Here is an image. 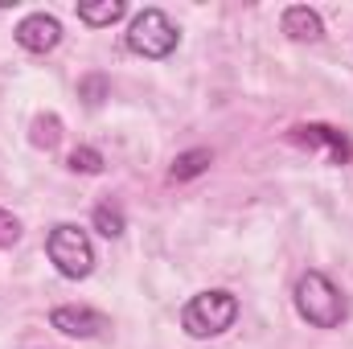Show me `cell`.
<instances>
[{
    "label": "cell",
    "mask_w": 353,
    "mask_h": 349,
    "mask_svg": "<svg viewBox=\"0 0 353 349\" xmlns=\"http://www.w3.org/2000/svg\"><path fill=\"white\" fill-rule=\"evenodd\" d=\"M288 140L300 144V148H325L333 165H350V157H353L350 136L341 128H329V123H300V128L288 132Z\"/></svg>",
    "instance_id": "cell-5"
},
{
    "label": "cell",
    "mask_w": 353,
    "mask_h": 349,
    "mask_svg": "<svg viewBox=\"0 0 353 349\" xmlns=\"http://www.w3.org/2000/svg\"><path fill=\"white\" fill-rule=\"evenodd\" d=\"M283 33L292 37V41H321L325 37V21H321V12L316 8H308V4H292V8H283Z\"/></svg>",
    "instance_id": "cell-8"
},
{
    "label": "cell",
    "mask_w": 353,
    "mask_h": 349,
    "mask_svg": "<svg viewBox=\"0 0 353 349\" xmlns=\"http://www.w3.org/2000/svg\"><path fill=\"white\" fill-rule=\"evenodd\" d=\"M21 243V222L8 214V210H0V251H8V247H17Z\"/></svg>",
    "instance_id": "cell-15"
},
{
    "label": "cell",
    "mask_w": 353,
    "mask_h": 349,
    "mask_svg": "<svg viewBox=\"0 0 353 349\" xmlns=\"http://www.w3.org/2000/svg\"><path fill=\"white\" fill-rule=\"evenodd\" d=\"M50 325H54L62 337L90 341V337H99V333L107 329V317H103V312H94V308H87V304H62V308H54V312H50Z\"/></svg>",
    "instance_id": "cell-7"
},
{
    "label": "cell",
    "mask_w": 353,
    "mask_h": 349,
    "mask_svg": "<svg viewBox=\"0 0 353 349\" xmlns=\"http://www.w3.org/2000/svg\"><path fill=\"white\" fill-rule=\"evenodd\" d=\"M29 140H33L37 148H46V152H50V148H58V144H62V119H58L54 111L37 115V119H33V128H29Z\"/></svg>",
    "instance_id": "cell-11"
},
{
    "label": "cell",
    "mask_w": 353,
    "mask_h": 349,
    "mask_svg": "<svg viewBox=\"0 0 353 349\" xmlns=\"http://www.w3.org/2000/svg\"><path fill=\"white\" fill-rule=\"evenodd\" d=\"M239 321V296L226 292V288H210V292H197L185 308H181V329L197 341L205 337H222L226 329H234Z\"/></svg>",
    "instance_id": "cell-2"
},
{
    "label": "cell",
    "mask_w": 353,
    "mask_h": 349,
    "mask_svg": "<svg viewBox=\"0 0 353 349\" xmlns=\"http://www.w3.org/2000/svg\"><path fill=\"white\" fill-rule=\"evenodd\" d=\"M46 255L58 267L62 279H87L94 271V243L83 226L74 222H58L50 235H46Z\"/></svg>",
    "instance_id": "cell-3"
},
{
    "label": "cell",
    "mask_w": 353,
    "mask_h": 349,
    "mask_svg": "<svg viewBox=\"0 0 353 349\" xmlns=\"http://www.w3.org/2000/svg\"><path fill=\"white\" fill-rule=\"evenodd\" d=\"M128 12V4L123 0H99V4H79V21L90 25V29H107V25H115L119 17Z\"/></svg>",
    "instance_id": "cell-9"
},
{
    "label": "cell",
    "mask_w": 353,
    "mask_h": 349,
    "mask_svg": "<svg viewBox=\"0 0 353 349\" xmlns=\"http://www.w3.org/2000/svg\"><path fill=\"white\" fill-rule=\"evenodd\" d=\"M296 312L300 321H308L312 329H341V321L350 317V304L341 296V288L325 275V271H304L296 279Z\"/></svg>",
    "instance_id": "cell-1"
},
{
    "label": "cell",
    "mask_w": 353,
    "mask_h": 349,
    "mask_svg": "<svg viewBox=\"0 0 353 349\" xmlns=\"http://www.w3.org/2000/svg\"><path fill=\"white\" fill-rule=\"evenodd\" d=\"M176 41H181V33H176V25L161 12V8L136 12V21H132V29H128V50L140 54V58H148V62L169 58L176 50Z\"/></svg>",
    "instance_id": "cell-4"
},
{
    "label": "cell",
    "mask_w": 353,
    "mask_h": 349,
    "mask_svg": "<svg viewBox=\"0 0 353 349\" xmlns=\"http://www.w3.org/2000/svg\"><path fill=\"white\" fill-rule=\"evenodd\" d=\"M66 165H70V173H87V177H94V173H103V152L99 148H74L70 157H66Z\"/></svg>",
    "instance_id": "cell-13"
},
{
    "label": "cell",
    "mask_w": 353,
    "mask_h": 349,
    "mask_svg": "<svg viewBox=\"0 0 353 349\" xmlns=\"http://www.w3.org/2000/svg\"><path fill=\"white\" fill-rule=\"evenodd\" d=\"M79 99H83L87 107H99V103L107 99V79H103V74H87V79L79 83Z\"/></svg>",
    "instance_id": "cell-14"
},
{
    "label": "cell",
    "mask_w": 353,
    "mask_h": 349,
    "mask_svg": "<svg viewBox=\"0 0 353 349\" xmlns=\"http://www.w3.org/2000/svg\"><path fill=\"white\" fill-rule=\"evenodd\" d=\"M214 165V157H210V148H189V152H181L173 161V181H193V177H201L205 169Z\"/></svg>",
    "instance_id": "cell-10"
},
{
    "label": "cell",
    "mask_w": 353,
    "mask_h": 349,
    "mask_svg": "<svg viewBox=\"0 0 353 349\" xmlns=\"http://www.w3.org/2000/svg\"><path fill=\"white\" fill-rule=\"evenodd\" d=\"M94 230H99L103 239H119V235L128 230L123 210H119L115 201H99V206H94Z\"/></svg>",
    "instance_id": "cell-12"
},
{
    "label": "cell",
    "mask_w": 353,
    "mask_h": 349,
    "mask_svg": "<svg viewBox=\"0 0 353 349\" xmlns=\"http://www.w3.org/2000/svg\"><path fill=\"white\" fill-rule=\"evenodd\" d=\"M12 37H17V46L29 50V54H50V50H58V41H62V25H58V17H50V12H29V17L17 21Z\"/></svg>",
    "instance_id": "cell-6"
}]
</instances>
